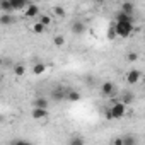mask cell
I'll use <instances>...</instances> for the list:
<instances>
[{
    "instance_id": "obj_17",
    "label": "cell",
    "mask_w": 145,
    "mask_h": 145,
    "mask_svg": "<svg viewBox=\"0 0 145 145\" xmlns=\"http://www.w3.org/2000/svg\"><path fill=\"white\" fill-rule=\"evenodd\" d=\"M121 10L126 12V14H130V16H133V12H135V5H133V2H123Z\"/></svg>"
},
{
    "instance_id": "obj_21",
    "label": "cell",
    "mask_w": 145,
    "mask_h": 145,
    "mask_svg": "<svg viewBox=\"0 0 145 145\" xmlns=\"http://www.w3.org/2000/svg\"><path fill=\"white\" fill-rule=\"evenodd\" d=\"M106 36H108V39H116V38H118V33H116V27H114V26H111V27L108 29V33H106Z\"/></svg>"
},
{
    "instance_id": "obj_23",
    "label": "cell",
    "mask_w": 145,
    "mask_h": 145,
    "mask_svg": "<svg viewBox=\"0 0 145 145\" xmlns=\"http://www.w3.org/2000/svg\"><path fill=\"white\" fill-rule=\"evenodd\" d=\"M39 21H41V22H43L46 27H48V26L53 22V21H51V17H50V16H46V14H41V16H39Z\"/></svg>"
},
{
    "instance_id": "obj_31",
    "label": "cell",
    "mask_w": 145,
    "mask_h": 145,
    "mask_svg": "<svg viewBox=\"0 0 145 145\" xmlns=\"http://www.w3.org/2000/svg\"><path fill=\"white\" fill-rule=\"evenodd\" d=\"M99 2H106V0H99Z\"/></svg>"
},
{
    "instance_id": "obj_1",
    "label": "cell",
    "mask_w": 145,
    "mask_h": 145,
    "mask_svg": "<svg viewBox=\"0 0 145 145\" xmlns=\"http://www.w3.org/2000/svg\"><path fill=\"white\" fill-rule=\"evenodd\" d=\"M114 27H116V33H118L120 38H130V34L133 33V24L131 22H118L116 21Z\"/></svg>"
},
{
    "instance_id": "obj_28",
    "label": "cell",
    "mask_w": 145,
    "mask_h": 145,
    "mask_svg": "<svg viewBox=\"0 0 145 145\" xmlns=\"http://www.w3.org/2000/svg\"><path fill=\"white\" fill-rule=\"evenodd\" d=\"M128 60H130V61H135V60H138V55H137V53H130V55H128Z\"/></svg>"
},
{
    "instance_id": "obj_13",
    "label": "cell",
    "mask_w": 145,
    "mask_h": 145,
    "mask_svg": "<svg viewBox=\"0 0 145 145\" xmlns=\"http://www.w3.org/2000/svg\"><path fill=\"white\" fill-rule=\"evenodd\" d=\"M44 72H46V65H44L43 61H38V63L33 65V74H34V75H43Z\"/></svg>"
},
{
    "instance_id": "obj_14",
    "label": "cell",
    "mask_w": 145,
    "mask_h": 145,
    "mask_svg": "<svg viewBox=\"0 0 145 145\" xmlns=\"http://www.w3.org/2000/svg\"><path fill=\"white\" fill-rule=\"evenodd\" d=\"M33 106H34V108H44V109H48L50 103H48L46 97H36V99L33 101Z\"/></svg>"
},
{
    "instance_id": "obj_16",
    "label": "cell",
    "mask_w": 145,
    "mask_h": 145,
    "mask_svg": "<svg viewBox=\"0 0 145 145\" xmlns=\"http://www.w3.org/2000/svg\"><path fill=\"white\" fill-rule=\"evenodd\" d=\"M0 9H2V12H14L10 0H0Z\"/></svg>"
},
{
    "instance_id": "obj_26",
    "label": "cell",
    "mask_w": 145,
    "mask_h": 145,
    "mask_svg": "<svg viewBox=\"0 0 145 145\" xmlns=\"http://www.w3.org/2000/svg\"><path fill=\"white\" fill-rule=\"evenodd\" d=\"M10 145H27V142L26 140H12Z\"/></svg>"
},
{
    "instance_id": "obj_5",
    "label": "cell",
    "mask_w": 145,
    "mask_h": 145,
    "mask_svg": "<svg viewBox=\"0 0 145 145\" xmlns=\"http://www.w3.org/2000/svg\"><path fill=\"white\" fill-rule=\"evenodd\" d=\"M70 29H72V33H74V34L82 36L86 33V24L82 21H74V22H72V26H70Z\"/></svg>"
},
{
    "instance_id": "obj_12",
    "label": "cell",
    "mask_w": 145,
    "mask_h": 145,
    "mask_svg": "<svg viewBox=\"0 0 145 145\" xmlns=\"http://www.w3.org/2000/svg\"><path fill=\"white\" fill-rule=\"evenodd\" d=\"M116 21H118V22H131V24H133V16H130V14L120 10V12L116 14Z\"/></svg>"
},
{
    "instance_id": "obj_19",
    "label": "cell",
    "mask_w": 145,
    "mask_h": 145,
    "mask_svg": "<svg viewBox=\"0 0 145 145\" xmlns=\"http://www.w3.org/2000/svg\"><path fill=\"white\" fill-rule=\"evenodd\" d=\"M24 74H26V68H24V65H21V63L14 65V75H16V77H22Z\"/></svg>"
},
{
    "instance_id": "obj_20",
    "label": "cell",
    "mask_w": 145,
    "mask_h": 145,
    "mask_svg": "<svg viewBox=\"0 0 145 145\" xmlns=\"http://www.w3.org/2000/svg\"><path fill=\"white\" fill-rule=\"evenodd\" d=\"M138 140L135 138V137H131V135H126V137H123V145H135Z\"/></svg>"
},
{
    "instance_id": "obj_18",
    "label": "cell",
    "mask_w": 145,
    "mask_h": 145,
    "mask_svg": "<svg viewBox=\"0 0 145 145\" xmlns=\"http://www.w3.org/2000/svg\"><path fill=\"white\" fill-rule=\"evenodd\" d=\"M44 29H46V26H44L41 21H38V22H34V24H33V31H34L36 34H43V33H44Z\"/></svg>"
},
{
    "instance_id": "obj_2",
    "label": "cell",
    "mask_w": 145,
    "mask_h": 145,
    "mask_svg": "<svg viewBox=\"0 0 145 145\" xmlns=\"http://www.w3.org/2000/svg\"><path fill=\"white\" fill-rule=\"evenodd\" d=\"M111 113L114 116V120H121L125 114H126V104L123 101H116L111 104Z\"/></svg>"
},
{
    "instance_id": "obj_22",
    "label": "cell",
    "mask_w": 145,
    "mask_h": 145,
    "mask_svg": "<svg viewBox=\"0 0 145 145\" xmlns=\"http://www.w3.org/2000/svg\"><path fill=\"white\" fill-rule=\"evenodd\" d=\"M53 44H55V46H63V44H65V38H63L61 34H56V36L53 38Z\"/></svg>"
},
{
    "instance_id": "obj_7",
    "label": "cell",
    "mask_w": 145,
    "mask_h": 145,
    "mask_svg": "<svg viewBox=\"0 0 145 145\" xmlns=\"http://www.w3.org/2000/svg\"><path fill=\"white\" fill-rule=\"evenodd\" d=\"M0 22H2V26H10V24L17 22V19L12 16V12H4L0 16Z\"/></svg>"
},
{
    "instance_id": "obj_29",
    "label": "cell",
    "mask_w": 145,
    "mask_h": 145,
    "mask_svg": "<svg viewBox=\"0 0 145 145\" xmlns=\"http://www.w3.org/2000/svg\"><path fill=\"white\" fill-rule=\"evenodd\" d=\"M113 143H114V145H123V137H121V138H116Z\"/></svg>"
},
{
    "instance_id": "obj_24",
    "label": "cell",
    "mask_w": 145,
    "mask_h": 145,
    "mask_svg": "<svg viewBox=\"0 0 145 145\" xmlns=\"http://www.w3.org/2000/svg\"><path fill=\"white\" fill-rule=\"evenodd\" d=\"M84 142H86V140H84L82 137H75V138H72L68 143H70V145H82Z\"/></svg>"
},
{
    "instance_id": "obj_11",
    "label": "cell",
    "mask_w": 145,
    "mask_h": 145,
    "mask_svg": "<svg viewBox=\"0 0 145 145\" xmlns=\"http://www.w3.org/2000/svg\"><path fill=\"white\" fill-rule=\"evenodd\" d=\"M31 116L34 120H44L48 116V109H44V108H34L33 113H31Z\"/></svg>"
},
{
    "instance_id": "obj_6",
    "label": "cell",
    "mask_w": 145,
    "mask_h": 145,
    "mask_svg": "<svg viewBox=\"0 0 145 145\" xmlns=\"http://www.w3.org/2000/svg\"><path fill=\"white\" fill-rule=\"evenodd\" d=\"M51 97H53L56 103L67 99V89H63V87H55V89L51 91Z\"/></svg>"
},
{
    "instance_id": "obj_4",
    "label": "cell",
    "mask_w": 145,
    "mask_h": 145,
    "mask_svg": "<svg viewBox=\"0 0 145 145\" xmlns=\"http://www.w3.org/2000/svg\"><path fill=\"white\" fill-rule=\"evenodd\" d=\"M114 91H116V87H114V84L109 82V80L101 86V94H103L104 97H111V96L114 94Z\"/></svg>"
},
{
    "instance_id": "obj_30",
    "label": "cell",
    "mask_w": 145,
    "mask_h": 145,
    "mask_svg": "<svg viewBox=\"0 0 145 145\" xmlns=\"http://www.w3.org/2000/svg\"><path fill=\"white\" fill-rule=\"evenodd\" d=\"M123 2H133V0H123Z\"/></svg>"
},
{
    "instance_id": "obj_9",
    "label": "cell",
    "mask_w": 145,
    "mask_h": 145,
    "mask_svg": "<svg viewBox=\"0 0 145 145\" xmlns=\"http://www.w3.org/2000/svg\"><path fill=\"white\" fill-rule=\"evenodd\" d=\"M67 99H68L70 103H77V101L82 99V96H80V92L75 91V89H67Z\"/></svg>"
},
{
    "instance_id": "obj_25",
    "label": "cell",
    "mask_w": 145,
    "mask_h": 145,
    "mask_svg": "<svg viewBox=\"0 0 145 145\" xmlns=\"http://www.w3.org/2000/svg\"><path fill=\"white\" fill-rule=\"evenodd\" d=\"M53 12L58 16V17H63L65 16V10H63V7H60V5H56V7H53Z\"/></svg>"
},
{
    "instance_id": "obj_27",
    "label": "cell",
    "mask_w": 145,
    "mask_h": 145,
    "mask_svg": "<svg viewBox=\"0 0 145 145\" xmlns=\"http://www.w3.org/2000/svg\"><path fill=\"white\" fill-rule=\"evenodd\" d=\"M104 116H106L108 120H114V116H113V113H111V108H109V109H106V113H104Z\"/></svg>"
},
{
    "instance_id": "obj_15",
    "label": "cell",
    "mask_w": 145,
    "mask_h": 145,
    "mask_svg": "<svg viewBox=\"0 0 145 145\" xmlns=\"http://www.w3.org/2000/svg\"><path fill=\"white\" fill-rule=\"evenodd\" d=\"M133 99H135V96H133V92H130V91H123V94H121V101L128 106V104H131L133 103Z\"/></svg>"
},
{
    "instance_id": "obj_10",
    "label": "cell",
    "mask_w": 145,
    "mask_h": 145,
    "mask_svg": "<svg viewBox=\"0 0 145 145\" xmlns=\"http://www.w3.org/2000/svg\"><path fill=\"white\" fill-rule=\"evenodd\" d=\"M36 16H39V7H38L36 4H29V5L26 7V17L33 19V17H36Z\"/></svg>"
},
{
    "instance_id": "obj_3",
    "label": "cell",
    "mask_w": 145,
    "mask_h": 145,
    "mask_svg": "<svg viewBox=\"0 0 145 145\" xmlns=\"http://www.w3.org/2000/svg\"><path fill=\"white\" fill-rule=\"evenodd\" d=\"M140 77H142V72L137 70V68H131L128 74H126V82H128L130 86H135V84L140 80Z\"/></svg>"
},
{
    "instance_id": "obj_8",
    "label": "cell",
    "mask_w": 145,
    "mask_h": 145,
    "mask_svg": "<svg viewBox=\"0 0 145 145\" xmlns=\"http://www.w3.org/2000/svg\"><path fill=\"white\" fill-rule=\"evenodd\" d=\"M10 2H12L14 12H16V10H26V7L31 4V0H10Z\"/></svg>"
}]
</instances>
